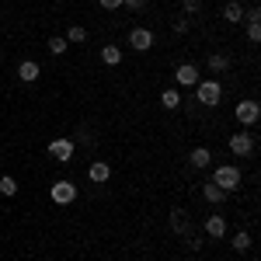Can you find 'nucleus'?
<instances>
[{"mask_svg":"<svg viewBox=\"0 0 261 261\" xmlns=\"http://www.w3.org/2000/svg\"><path fill=\"white\" fill-rule=\"evenodd\" d=\"M87 39V32H84L81 24H70V32H66V42H84Z\"/></svg>","mask_w":261,"mask_h":261,"instance_id":"412c9836","label":"nucleus"},{"mask_svg":"<svg viewBox=\"0 0 261 261\" xmlns=\"http://www.w3.org/2000/svg\"><path fill=\"white\" fill-rule=\"evenodd\" d=\"M247 247H251V233H237V237H233V251H247Z\"/></svg>","mask_w":261,"mask_h":261,"instance_id":"4be33fe9","label":"nucleus"},{"mask_svg":"<svg viewBox=\"0 0 261 261\" xmlns=\"http://www.w3.org/2000/svg\"><path fill=\"white\" fill-rule=\"evenodd\" d=\"M223 18H226V21H233V24H237V21L244 18V7L237 4V0H230V4L223 7Z\"/></svg>","mask_w":261,"mask_h":261,"instance_id":"4468645a","label":"nucleus"},{"mask_svg":"<svg viewBox=\"0 0 261 261\" xmlns=\"http://www.w3.org/2000/svg\"><path fill=\"white\" fill-rule=\"evenodd\" d=\"M233 115H237V122H241V125H254V122L261 119V108H258V101H241V105H237V108H233Z\"/></svg>","mask_w":261,"mask_h":261,"instance_id":"7ed1b4c3","label":"nucleus"},{"mask_svg":"<svg viewBox=\"0 0 261 261\" xmlns=\"http://www.w3.org/2000/svg\"><path fill=\"white\" fill-rule=\"evenodd\" d=\"M188 161H192V167H209V161H213V153H209L205 146H195Z\"/></svg>","mask_w":261,"mask_h":261,"instance_id":"f8f14e48","label":"nucleus"},{"mask_svg":"<svg viewBox=\"0 0 261 261\" xmlns=\"http://www.w3.org/2000/svg\"><path fill=\"white\" fill-rule=\"evenodd\" d=\"M174 81H178L181 87H195V84H199V70H195L192 63H181L178 70H174Z\"/></svg>","mask_w":261,"mask_h":261,"instance_id":"6e6552de","label":"nucleus"},{"mask_svg":"<svg viewBox=\"0 0 261 261\" xmlns=\"http://www.w3.org/2000/svg\"><path fill=\"white\" fill-rule=\"evenodd\" d=\"M209 66H213L216 73H223V70L230 66V56H223V53H213V56H209Z\"/></svg>","mask_w":261,"mask_h":261,"instance_id":"6ab92c4d","label":"nucleus"},{"mask_svg":"<svg viewBox=\"0 0 261 261\" xmlns=\"http://www.w3.org/2000/svg\"><path fill=\"white\" fill-rule=\"evenodd\" d=\"M122 4H125V7H133V11H140V7L146 4V0H122Z\"/></svg>","mask_w":261,"mask_h":261,"instance_id":"a878e982","label":"nucleus"},{"mask_svg":"<svg viewBox=\"0 0 261 261\" xmlns=\"http://www.w3.org/2000/svg\"><path fill=\"white\" fill-rule=\"evenodd\" d=\"M230 150H233L237 157H247V153L254 150V136H251V133H233V136H230Z\"/></svg>","mask_w":261,"mask_h":261,"instance_id":"423d86ee","label":"nucleus"},{"mask_svg":"<svg viewBox=\"0 0 261 261\" xmlns=\"http://www.w3.org/2000/svg\"><path fill=\"white\" fill-rule=\"evenodd\" d=\"M195 98H199V105L216 108V105H220V98H223L220 81H199V84H195Z\"/></svg>","mask_w":261,"mask_h":261,"instance_id":"f03ea898","label":"nucleus"},{"mask_svg":"<svg viewBox=\"0 0 261 261\" xmlns=\"http://www.w3.org/2000/svg\"><path fill=\"white\" fill-rule=\"evenodd\" d=\"M0 192H4L7 199H11V195H18V181H14V178H0Z\"/></svg>","mask_w":261,"mask_h":261,"instance_id":"aec40b11","label":"nucleus"},{"mask_svg":"<svg viewBox=\"0 0 261 261\" xmlns=\"http://www.w3.org/2000/svg\"><path fill=\"white\" fill-rule=\"evenodd\" d=\"M87 178L94 181V185H105V181L112 178V167H108L105 161H94L91 167H87Z\"/></svg>","mask_w":261,"mask_h":261,"instance_id":"1a4fd4ad","label":"nucleus"},{"mask_svg":"<svg viewBox=\"0 0 261 261\" xmlns=\"http://www.w3.org/2000/svg\"><path fill=\"white\" fill-rule=\"evenodd\" d=\"M49 153H53L60 164H70V161H73V143H70V140H53V143H49Z\"/></svg>","mask_w":261,"mask_h":261,"instance_id":"0eeeda50","label":"nucleus"},{"mask_svg":"<svg viewBox=\"0 0 261 261\" xmlns=\"http://www.w3.org/2000/svg\"><path fill=\"white\" fill-rule=\"evenodd\" d=\"M202 195H205V202H213V205H220V202L226 199V192H223V188H216L213 181H209V185L202 188Z\"/></svg>","mask_w":261,"mask_h":261,"instance_id":"ddd939ff","label":"nucleus"},{"mask_svg":"<svg viewBox=\"0 0 261 261\" xmlns=\"http://www.w3.org/2000/svg\"><path fill=\"white\" fill-rule=\"evenodd\" d=\"M101 60L108 63V66H115V63L122 60V49L119 45H105V49H101Z\"/></svg>","mask_w":261,"mask_h":261,"instance_id":"dca6fc26","label":"nucleus"},{"mask_svg":"<svg viewBox=\"0 0 261 261\" xmlns=\"http://www.w3.org/2000/svg\"><path fill=\"white\" fill-rule=\"evenodd\" d=\"M66 45H70V42L63 39V35H53V39H49V53H53V56H63Z\"/></svg>","mask_w":261,"mask_h":261,"instance_id":"a211bd4d","label":"nucleus"},{"mask_svg":"<svg viewBox=\"0 0 261 261\" xmlns=\"http://www.w3.org/2000/svg\"><path fill=\"white\" fill-rule=\"evenodd\" d=\"M129 45H133L136 53H146V49L153 45V32H150V28H133V32H129Z\"/></svg>","mask_w":261,"mask_h":261,"instance_id":"39448f33","label":"nucleus"},{"mask_svg":"<svg viewBox=\"0 0 261 261\" xmlns=\"http://www.w3.org/2000/svg\"><path fill=\"white\" fill-rule=\"evenodd\" d=\"M101 7H105V11H119L122 0H101Z\"/></svg>","mask_w":261,"mask_h":261,"instance_id":"393cba45","label":"nucleus"},{"mask_svg":"<svg viewBox=\"0 0 261 261\" xmlns=\"http://www.w3.org/2000/svg\"><path fill=\"white\" fill-rule=\"evenodd\" d=\"M161 105L167 108V112H174V108L181 105V94H178V91H164V94H161Z\"/></svg>","mask_w":261,"mask_h":261,"instance_id":"f3484780","label":"nucleus"},{"mask_svg":"<svg viewBox=\"0 0 261 261\" xmlns=\"http://www.w3.org/2000/svg\"><path fill=\"white\" fill-rule=\"evenodd\" d=\"M247 39H251V42L261 39V24H258V21H247Z\"/></svg>","mask_w":261,"mask_h":261,"instance_id":"5701e85b","label":"nucleus"},{"mask_svg":"<svg viewBox=\"0 0 261 261\" xmlns=\"http://www.w3.org/2000/svg\"><path fill=\"white\" fill-rule=\"evenodd\" d=\"M199 7H202V0H185V11H188V14H195Z\"/></svg>","mask_w":261,"mask_h":261,"instance_id":"b1692460","label":"nucleus"},{"mask_svg":"<svg viewBox=\"0 0 261 261\" xmlns=\"http://www.w3.org/2000/svg\"><path fill=\"white\" fill-rule=\"evenodd\" d=\"M73 199H77V185L73 181H56L53 185V202L56 205H70Z\"/></svg>","mask_w":261,"mask_h":261,"instance_id":"20e7f679","label":"nucleus"},{"mask_svg":"<svg viewBox=\"0 0 261 261\" xmlns=\"http://www.w3.org/2000/svg\"><path fill=\"white\" fill-rule=\"evenodd\" d=\"M205 233H209L213 241H220L223 233H226V223H223V216H209V220H205Z\"/></svg>","mask_w":261,"mask_h":261,"instance_id":"9b49d317","label":"nucleus"},{"mask_svg":"<svg viewBox=\"0 0 261 261\" xmlns=\"http://www.w3.org/2000/svg\"><path fill=\"white\" fill-rule=\"evenodd\" d=\"M171 230H174V233H185V230H188V216H185L181 209L171 213Z\"/></svg>","mask_w":261,"mask_h":261,"instance_id":"2eb2a0df","label":"nucleus"},{"mask_svg":"<svg viewBox=\"0 0 261 261\" xmlns=\"http://www.w3.org/2000/svg\"><path fill=\"white\" fill-rule=\"evenodd\" d=\"M42 77V70H39V63H32V60H24L18 66V81H24V84H35Z\"/></svg>","mask_w":261,"mask_h":261,"instance_id":"9d476101","label":"nucleus"},{"mask_svg":"<svg viewBox=\"0 0 261 261\" xmlns=\"http://www.w3.org/2000/svg\"><path fill=\"white\" fill-rule=\"evenodd\" d=\"M213 185L223 188V192H233V188H241V171L233 164H223V167L213 171Z\"/></svg>","mask_w":261,"mask_h":261,"instance_id":"f257e3e1","label":"nucleus"}]
</instances>
